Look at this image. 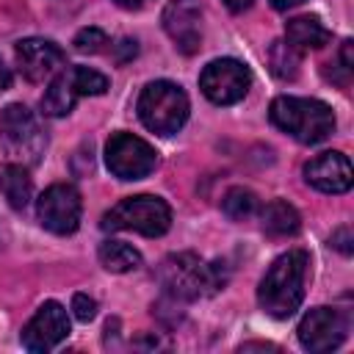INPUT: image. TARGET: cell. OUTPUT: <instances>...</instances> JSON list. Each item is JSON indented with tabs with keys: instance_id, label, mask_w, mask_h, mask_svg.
<instances>
[{
	"instance_id": "6da1fadb",
	"label": "cell",
	"mask_w": 354,
	"mask_h": 354,
	"mask_svg": "<svg viewBox=\"0 0 354 354\" xmlns=\"http://www.w3.org/2000/svg\"><path fill=\"white\" fill-rule=\"evenodd\" d=\"M158 279H160V288L166 290L169 299L194 301V299H205V296L218 293L230 279V268L224 260L207 263L194 252H180V254H169L160 263Z\"/></svg>"
},
{
	"instance_id": "7a4b0ae2",
	"label": "cell",
	"mask_w": 354,
	"mask_h": 354,
	"mask_svg": "<svg viewBox=\"0 0 354 354\" xmlns=\"http://www.w3.org/2000/svg\"><path fill=\"white\" fill-rule=\"evenodd\" d=\"M310 274V254L304 249H288L279 254L257 288V301L271 318H290L301 299Z\"/></svg>"
},
{
	"instance_id": "3957f363",
	"label": "cell",
	"mask_w": 354,
	"mask_h": 354,
	"mask_svg": "<svg viewBox=\"0 0 354 354\" xmlns=\"http://www.w3.org/2000/svg\"><path fill=\"white\" fill-rule=\"evenodd\" d=\"M268 116L274 127L296 138L299 144H318L332 136L335 130V113L326 102L313 97H277L268 108Z\"/></svg>"
},
{
	"instance_id": "277c9868",
	"label": "cell",
	"mask_w": 354,
	"mask_h": 354,
	"mask_svg": "<svg viewBox=\"0 0 354 354\" xmlns=\"http://www.w3.org/2000/svg\"><path fill=\"white\" fill-rule=\"evenodd\" d=\"M0 149L8 155V160L22 166H36L41 160L47 133L28 105L11 102L0 111Z\"/></svg>"
},
{
	"instance_id": "5b68a950",
	"label": "cell",
	"mask_w": 354,
	"mask_h": 354,
	"mask_svg": "<svg viewBox=\"0 0 354 354\" xmlns=\"http://www.w3.org/2000/svg\"><path fill=\"white\" fill-rule=\"evenodd\" d=\"M138 119L155 136H174L191 111L188 94L171 80H152L138 94Z\"/></svg>"
},
{
	"instance_id": "8992f818",
	"label": "cell",
	"mask_w": 354,
	"mask_h": 354,
	"mask_svg": "<svg viewBox=\"0 0 354 354\" xmlns=\"http://www.w3.org/2000/svg\"><path fill=\"white\" fill-rule=\"evenodd\" d=\"M171 227V207L152 194H138L116 202L105 216H102V230L119 232V230H133L147 238H158Z\"/></svg>"
},
{
	"instance_id": "52a82bcc",
	"label": "cell",
	"mask_w": 354,
	"mask_h": 354,
	"mask_svg": "<svg viewBox=\"0 0 354 354\" xmlns=\"http://www.w3.org/2000/svg\"><path fill=\"white\" fill-rule=\"evenodd\" d=\"M105 166L119 180H141L155 171L158 152L144 138L119 130L105 144Z\"/></svg>"
},
{
	"instance_id": "ba28073f",
	"label": "cell",
	"mask_w": 354,
	"mask_h": 354,
	"mask_svg": "<svg viewBox=\"0 0 354 354\" xmlns=\"http://www.w3.org/2000/svg\"><path fill=\"white\" fill-rule=\"evenodd\" d=\"M252 72L238 58H216L199 75V88L213 105H235L246 97Z\"/></svg>"
},
{
	"instance_id": "9c48e42d",
	"label": "cell",
	"mask_w": 354,
	"mask_h": 354,
	"mask_svg": "<svg viewBox=\"0 0 354 354\" xmlns=\"http://www.w3.org/2000/svg\"><path fill=\"white\" fill-rule=\"evenodd\" d=\"M80 194L69 183H55L36 199V216L41 227L55 235H72L80 224Z\"/></svg>"
},
{
	"instance_id": "30bf717a",
	"label": "cell",
	"mask_w": 354,
	"mask_h": 354,
	"mask_svg": "<svg viewBox=\"0 0 354 354\" xmlns=\"http://www.w3.org/2000/svg\"><path fill=\"white\" fill-rule=\"evenodd\" d=\"M299 343L307 351H332L346 340L348 324L335 307H313L301 321H299Z\"/></svg>"
},
{
	"instance_id": "8fae6325",
	"label": "cell",
	"mask_w": 354,
	"mask_h": 354,
	"mask_svg": "<svg viewBox=\"0 0 354 354\" xmlns=\"http://www.w3.org/2000/svg\"><path fill=\"white\" fill-rule=\"evenodd\" d=\"M17 66L22 72L25 80L30 83H44L50 80L53 75H58L64 69V50L50 41V39H39V36H30V39H22L17 41Z\"/></svg>"
},
{
	"instance_id": "7c38bea8",
	"label": "cell",
	"mask_w": 354,
	"mask_h": 354,
	"mask_svg": "<svg viewBox=\"0 0 354 354\" xmlns=\"http://www.w3.org/2000/svg\"><path fill=\"white\" fill-rule=\"evenodd\" d=\"M69 335V315L58 301H44L22 329V346L28 351H50Z\"/></svg>"
},
{
	"instance_id": "4fadbf2b",
	"label": "cell",
	"mask_w": 354,
	"mask_h": 354,
	"mask_svg": "<svg viewBox=\"0 0 354 354\" xmlns=\"http://www.w3.org/2000/svg\"><path fill=\"white\" fill-rule=\"evenodd\" d=\"M163 30L183 55H194L202 44V11L196 0H169L163 8Z\"/></svg>"
},
{
	"instance_id": "5bb4252c",
	"label": "cell",
	"mask_w": 354,
	"mask_h": 354,
	"mask_svg": "<svg viewBox=\"0 0 354 354\" xmlns=\"http://www.w3.org/2000/svg\"><path fill=\"white\" fill-rule=\"evenodd\" d=\"M304 180L321 194H346L354 183V174L343 152H321L304 166Z\"/></svg>"
},
{
	"instance_id": "9a60e30c",
	"label": "cell",
	"mask_w": 354,
	"mask_h": 354,
	"mask_svg": "<svg viewBox=\"0 0 354 354\" xmlns=\"http://www.w3.org/2000/svg\"><path fill=\"white\" fill-rule=\"evenodd\" d=\"M329 39H332V33H329V28L318 17L301 14V17H293V19L285 22V41L290 47H296L299 53L321 50L324 44H329Z\"/></svg>"
},
{
	"instance_id": "2e32d148",
	"label": "cell",
	"mask_w": 354,
	"mask_h": 354,
	"mask_svg": "<svg viewBox=\"0 0 354 354\" xmlns=\"http://www.w3.org/2000/svg\"><path fill=\"white\" fill-rule=\"evenodd\" d=\"M77 86H75V77H72V66L61 69L58 75H53L47 91L41 94V111L47 116H66L75 102H77Z\"/></svg>"
},
{
	"instance_id": "e0dca14e",
	"label": "cell",
	"mask_w": 354,
	"mask_h": 354,
	"mask_svg": "<svg viewBox=\"0 0 354 354\" xmlns=\"http://www.w3.org/2000/svg\"><path fill=\"white\" fill-rule=\"evenodd\" d=\"M0 194L14 210H25L33 196V180L28 174V166L14 163V160L0 166Z\"/></svg>"
},
{
	"instance_id": "ac0fdd59",
	"label": "cell",
	"mask_w": 354,
	"mask_h": 354,
	"mask_svg": "<svg viewBox=\"0 0 354 354\" xmlns=\"http://www.w3.org/2000/svg\"><path fill=\"white\" fill-rule=\"evenodd\" d=\"M260 221H263V230L274 238H288V235H296L299 227H301V218L296 213L293 205H288L285 199H274L268 202L263 210H260Z\"/></svg>"
},
{
	"instance_id": "d6986e66",
	"label": "cell",
	"mask_w": 354,
	"mask_h": 354,
	"mask_svg": "<svg viewBox=\"0 0 354 354\" xmlns=\"http://www.w3.org/2000/svg\"><path fill=\"white\" fill-rule=\"evenodd\" d=\"M97 257H100V266L111 274H127L141 266V252L124 241H102Z\"/></svg>"
},
{
	"instance_id": "ffe728a7",
	"label": "cell",
	"mask_w": 354,
	"mask_h": 354,
	"mask_svg": "<svg viewBox=\"0 0 354 354\" xmlns=\"http://www.w3.org/2000/svg\"><path fill=\"white\" fill-rule=\"evenodd\" d=\"M257 210H260L257 194L249 191V188H243V185L230 188V191L224 194V199H221V213H224L230 221H246V218H252Z\"/></svg>"
},
{
	"instance_id": "44dd1931",
	"label": "cell",
	"mask_w": 354,
	"mask_h": 354,
	"mask_svg": "<svg viewBox=\"0 0 354 354\" xmlns=\"http://www.w3.org/2000/svg\"><path fill=\"white\" fill-rule=\"evenodd\" d=\"M268 64H271V72L282 80H293L299 75V64H301V53L296 47H290L285 39L274 41L268 47Z\"/></svg>"
},
{
	"instance_id": "7402d4cb",
	"label": "cell",
	"mask_w": 354,
	"mask_h": 354,
	"mask_svg": "<svg viewBox=\"0 0 354 354\" xmlns=\"http://www.w3.org/2000/svg\"><path fill=\"white\" fill-rule=\"evenodd\" d=\"M72 77H75V86H77V94L80 97H100L108 91V77L97 69H88V66H72Z\"/></svg>"
},
{
	"instance_id": "603a6c76",
	"label": "cell",
	"mask_w": 354,
	"mask_h": 354,
	"mask_svg": "<svg viewBox=\"0 0 354 354\" xmlns=\"http://www.w3.org/2000/svg\"><path fill=\"white\" fill-rule=\"evenodd\" d=\"M75 50L77 53H100L105 44H108V33L100 30V28H83L77 36H75Z\"/></svg>"
},
{
	"instance_id": "cb8c5ba5",
	"label": "cell",
	"mask_w": 354,
	"mask_h": 354,
	"mask_svg": "<svg viewBox=\"0 0 354 354\" xmlns=\"http://www.w3.org/2000/svg\"><path fill=\"white\" fill-rule=\"evenodd\" d=\"M72 313H75L77 321L86 324V321H91L97 315V301L91 296H86V293H75L72 296Z\"/></svg>"
},
{
	"instance_id": "d4e9b609",
	"label": "cell",
	"mask_w": 354,
	"mask_h": 354,
	"mask_svg": "<svg viewBox=\"0 0 354 354\" xmlns=\"http://www.w3.org/2000/svg\"><path fill=\"white\" fill-rule=\"evenodd\" d=\"M332 246L340 249L343 254H351V230L348 227H340L337 232H332Z\"/></svg>"
},
{
	"instance_id": "484cf974",
	"label": "cell",
	"mask_w": 354,
	"mask_h": 354,
	"mask_svg": "<svg viewBox=\"0 0 354 354\" xmlns=\"http://www.w3.org/2000/svg\"><path fill=\"white\" fill-rule=\"evenodd\" d=\"M351 50H354V41H351V39H346V41H343V47H340V64H343V69H346V72H351V69H354Z\"/></svg>"
},
{
	"instance_id": "4316f807",
	"label": "cell",
	"mask_w": 354,
	"mask_h": 354,
	"mask_svg": "<svg viewBox=\"0 0 354 354\" xmlns=\"http://www.w3.org/2000/svg\"><path fill=\"white\" fill-rule=\"evenodd\" d=\"M11 69L3 64V58H0V91H6V88H11Z\"/></svg>"
},
{
	"instance_id": "83f0119b",
	"label": "cell",
	"mask_w": 354,
	"mask_h": 354,
	"mask_svg": "<svg viewBox=\"0 0 354 354\" xmlns=\"http://www.w3.org/2000/svg\"><path fill=\"white\" fill-rule=\"evenodd\" d=\"M252 3H254V0H224V6H227L232 14H241V11H246Z\"/></svg>"
},
{
	"instance_id": "f1b7e54d",
	"label": "cell",
	"mask_w": 354,
	"mask_h": 354,
	"mask_svg": "<svg viewBox=\"0 0 354 354\" xmlns=\"http://www.w3.org/2000/svg\"><path fill=\"white\" fill-rule=\"evenodd\" d=\"M277 11H288V8H296V6H301V3H307V0H268Z\"/></svg>"
},
{
	"instance_id": "f546056e",
	"label": "cell",
	"mask_w": 354,
	"mask_h": 354,
	"mask_svg": "<svg viewBox=\"0 0 354 354\" xmlns=\"http://www.w3.org/2000/svg\"><path fill=\"white\" fill-rule=\"evenodd\" d=\"M116 6H122V8H141L144 3H149V0H113Z\"/></svg>"
}]
</instances>
